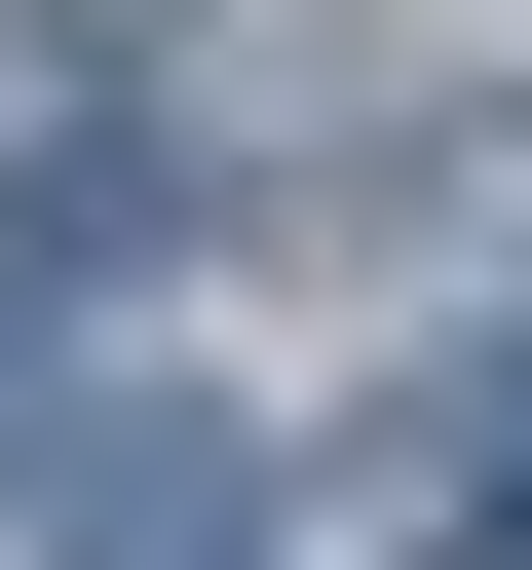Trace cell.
<instances>
[{
  "label": "cell",
  "mask_w": 532,
  "mask_h": 570,
  "mask_svg": "<svg viewBox=\"0 0 532 570\" xmlns=\"http://www.w3.org/2000/svg\"><path fill=\"white\" fill-rule=\"evenodd\" d=\"M39 570H266V456H228L190 381H115V419H39Z\"/></svg>",
  "instance_id": "cell-1"
},
{
  "label": "cell",
  "mask_w": 532,
  "mask_h": 570,
  "mask_svg": "<svg viewBox=\"0 0 532 570\" xmlns=\"http://www.w3.org/2000/svg\"><path fill=\"white\" fill-rule=\"evenodd\" d=\"M381 532H418V570H532V343H456V381L381 419Z\"/></svg>",
  "instance_id": "cell-2"
},
{
  "label": "cell",
  "mask_w": 532,
  "mask_h": 570,
  "mask_svg": "<svg viewBox=\"0 0 532 570\" xmlns=\"http://www.w3.org/2000/svg\"><path fill=\"white\" fill-rule=\"evenodd\" d=\"M0 456H39V305H0Z\"/></svg>",
  "instance_id": "cell-3"
}]
</instances>
